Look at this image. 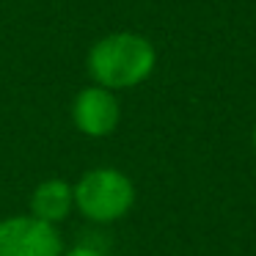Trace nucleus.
<instances>
[{
    "label": "nucleus",
    "instance_id": "obj_1",
    "mask_svg": "<svg viewBox=\"0 0 256 256\" xmlns=\"http://www.w3.org/2000/svg\"><path fill=\"white\" fill-rule=\"evenodd\" d=\"M157 50L144 34L132 30H116L91 44L86 56L94 86H102L108 91H127L138 88L154 74Z\"/></svg>",
    "mask_w": 256,
    "mask_h": 256
},
{
    "label": "nucleus",
    "instance_id": "obj_2",
    "mask_svg": "<svg viewBox=\"0 0 256 256\" xmlns=\"http://www.w3.org/2000/svg\"><path fill=\"white\" fill-rule=\"evenodd\" d=\"M74 210L91 223H116L130 215L135 204V184L124 171L110 166H100L86 171L72 184Z\"/></svg>",
    "mask_w": 256,
    "mask_h": 256
},
{
    "label": "nucleus",
    "instance_id": "obj_3",
    "mask_svg": "<svg viewBox=\"0 0 256 256\" xmlns=\"http://www.w3.org/2000/svg\"><path fill=\"white\" fill-rule=\"evenodd\" d=\"M64 237L58 226L34 215H12L0 220V256H61Z\"/></svg>",
    "mask_w": 256,
    "mask_h": 256
},
{
    "label": "nucleus",
    "instance_id": "obj_4",
    "mask_svg": "<svg viewBox=\"0 0 256 256\" xmlns=\"http://www.w3.org/2000/svg\"><path fill=\"white\" fill-rule=\"evenodd\" d=\"M122 122V105L116 100V91H108L102 86H86L72 100V124L86 138H108L116 132Z\"/></svg>",
    "mask_w": 256,
    "mask_h": 256
},
{
    "label": "nucleus",
    "instance_id": "obj_5",
    "mask_svg": "<svg viewBox=\"0 0 256 256\" xmlns=\"http://www.w3.org/2000/svg\"><path fill=\"white\" fill-rule=\"evenodd\" d=\"M72 210H74V193L66 179H58V176L44 179L30 193V215L44 223L58 226L61 220H66Z\"/></svg>",
    "mask_w": 256,
    "mask_h": 256
},
{
    "label": "nucleus",
    "instance_id": "obj_6",
    "mask_svg": "<svg viewBox=\"0 0 256 256\" xmlns=\"http://www.w3.org/2000/svg\"><path fill=\"white\" fill-rule=\"evenodd\" d=\"M61 256H105V254L91 248V245H74V248H64Z\"/></svg>",
    "mask_w": 256,
    "mask_h": 256
},
{
    "label": "nucleus",
    "instance_id": "obj_7",
    "mask_svg": "<svg viewBox=\"0 0 256 256\" xmlns=\"http://www.w3.org/2000/svg\"><path fill=\"white\" fill-rule=\"evenodd\" d=\"M254 152H256V124H254Z\"/></svg>",
    "mask_w": 256,
    "mask_h": 256
}]
</instances>
